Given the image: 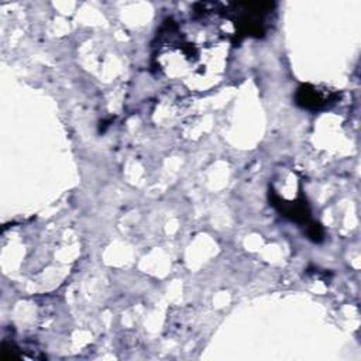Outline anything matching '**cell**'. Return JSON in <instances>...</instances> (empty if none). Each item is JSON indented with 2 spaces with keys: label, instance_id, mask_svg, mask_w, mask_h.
<instances>
[{
  "label": "cell",
  "instance_id": "1",
  "mask_svg": "<svg viewBox=\"0 0 361 361\" xmlns=\"http://www.w3.org/2000/svg\"><path fill=\"white\" fill-rule=\"evenodd\" d=\"M338 100V92L324 86L302 83L295 92V103L306 110L319 111L331 107Z\"/></svg>",
  "mask_w": 361,
  "mask_h": 361
},
{
  "label": "cell",
  "instance_id": "2",
  "mask_svg": "<svg viewBox=\"0 0 361 361\" xmlns=\"http://www.w3.org/2000/svg\"><path fill=\"white\" fill-rule=\"evenodd\" d=\"M269 202L281 214L298 224H305L306 227H309L312 223H314L310 220V210L302 195H299V197L293 202H288L272 188H269Z\"/></svg>",
  "mask_w": 361,
  "mask_h": 361
}]
</instances>
